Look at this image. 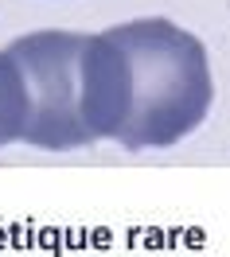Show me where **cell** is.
<instances>
[{"instance_id":"7a4b0ae2","label":"cell","mask_w":230,"mask_h":257,"mask_svg":"<svg viewBox=\"0 0 230 257\" xmlns=\"http://www.w3.org/2000/svg\"><path fill=\"white\" fill-rule=\"evenodd\" d=\"M86 35L78 32H35L8 43L4 55L16 63L28 94L24 145L70 152L94 145L86 128V82H82Z\"/></svg>"},{"instance_id":"3957f363","label":"cell","mask_w":230,"mask_h":257,"mask_svg":"<svg viewBox=\"0 0 230 257\" xmlns=\"http://www.w3.org/2000/svg\"><path fill=\"white\" fill-rule=\"evenodd\" d=\"M24 125H28V94H24V78H20L16 63L0 51V148L24 141Z\"/></svg>"},{"instance_id":"6da1fadb","label":"cell","mask_w":230,"mask_h":257,"mask_svg":"<svg viewBox=\"0 0 230 257\" xmlns=\"http://www.w3.org/2000/svg\"><path fill=\"white\" fill-rule=\"evenodd\" d=\"M86 128L121 148H168L203 125L211 66L191 32L160 16L86 35Z\"/></svg>"}]
</instances>
